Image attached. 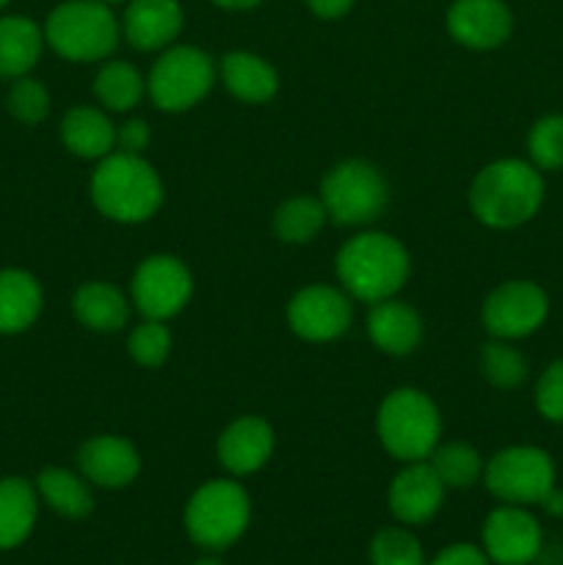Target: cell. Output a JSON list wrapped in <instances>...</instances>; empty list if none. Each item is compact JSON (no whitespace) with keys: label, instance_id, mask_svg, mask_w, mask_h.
<instances>
[{"label":"cell","instance_id":"cell-39","mask_svg":"<svg viewBox=\"0 0 563 565\" xmlns=\"http://www.w3.org/2000/svg\"><path fill=\"white\" fill-rule=\"evenodd\" d=\"M541 508H544V511L550 513V516L563 519V491L561 489H552L550 494H546L544 500H541Z\"/></svg>","mask_w":563,"mask_h":565},{"label":"cell","instance_id":"cell-40","mask_svg":"<svg viewBox=\"0 0 563 565\" xmlns=\"http://www.w3.org/2000/svg\"><path fill=\"white\" fill-rule=\"evenodd\" d=\"M210 3H215L219 9H226V11H248L254 9V6L263 3V0H210Z\"/></svg>","mask_w":563,"mask_h":565},{"label":"cell","instance_id":"cell-6","mask_svg":"<svg viewBox=\"0 0 563 565\" xmlns=\"http://www.w3.org/2000/svg\"><path fill=\"white\" fill-rule=\"evenodd\" d=\"M375 425L384 450L403 463L425 461L439 445V408L425 392L412 386H403L384 397Z\"/></svg>","mask_w":563,"mask_h":565},{"label":"cell","instance_id":"cell-25","mask_svg":"<svg viewBox=\"0 0 563 565\" xmlns=\"http://www.w3.org/2000/svg\"><path fill=\"white\" fill-rule=\"evenodd\" d=\"M72 312H75L77 323L86 326L88 331H99V334H114V331L125 329L127 318H130L125 292L110 281H86L77 287L72 296Z\"/></svg>","mask_w":563,"mask_h":565},{"label":"cell","instance_id":"cell-34","mask_svg":"<svg viewBox=\"0 0 563 565\" xmlns=\"http://www.w3.org/2000/svg\"><path fill=\"white\" fill-rule=\"evenodd\" d=\"M127 351L141 367H160L171 351V331L166 329L163 320H147L130 331Z\"/></svg>","mask_w":563,"mask_h":565},{"label":"cell","instance_id":"cell-23","mask_svg":"<svg viewBox=\"0 0 563 565\" xmlns=\"http://www.w3.org/2000/svg\"><path fill=\"white\" fill-rule=\"evenodd\" d=\"M39 516L36 483L25 478H0V550H17L31 539Z\"/></svg>","mask_w":563,"mask_h":565},{"label":"cell","instance_id":"cell-36","mask_svg":"<svg viewBox=\"0 0 563 565\" xmlns=\"http://www.w3.org/2000/svg\"><path fill=\"white\" fill-rule=\"evenodd\" d=\"M149 138H152V132H149V127L141 119H130L121 127H116V149L119 152L141 154L147 149Z\"/></svg>","mask_w":563,"mask_h":565},{"label":"cell","instance_id":"cell-29","mask_svg":"<svg viewBox=\"0 0 563 565\" xmlns=\"http://www.w3.org/2000/svg\"><path fill=\"white\" fill-rule=\"evenodd\" d=\"M431 469L439 475L445 489H469L484 475V463L475 447L464 445V441H447V445H436L434 452L428 456Z\"/></svg>","mask_w":563,"mask_h":565},{"label":"cell","instance_id":"cell-27","mask_svg":"<svg viewBox=\"0 0 563 565\" xmlns=\"http://www.w3.org/2000/svg\"><path fill=\"white\" fill-rule=\"evenodd\" d=\"M144 92H147V81L127 61H108L94 77V97L116 114L136 108L144 99Z\"/></svg>","mask_w":563,"mask_h":565},{"label":"cell","instance_id":"cell-32","mask_svg":"<svg viewBox=\"0 0 563 565\" xmlns=\"http://www.w3.org/2000/svg\"><path fill=\"white\" fill-rule=\"evenodd\" d=\"M370 563L373 565H428L423 546L408 530L384 527L370 541Z\"/></svg>","mask_w":563,"mask_h":565},{"label":"cell","instance_id":"cell-15","mask_svg":"<svg viewBox=\"0 0 563 565\" xmlns=\"http://www.w3.org/2000/svg\"><path fill=\"white\" fill-rule=\"evenodd\" d=\"M442 500H445V483L425 461H414L401 469L386 494L392 516L403 524H425L434 519Z\"/></svg>","mask_w":563,"mask_h":565},{"label":"cell","instance_id":"cell-7","mask_svg":"<svg viewBox=\"0 0 563 565\" xmlns=\"http://www.w3.org/2000/svg\"><path fill=\"white\" fill-rule=\"evenodd\" d=\"M386 180L368 160H342L320 182V202L334 224L362 226L386 207Z\"/></svg>","mask_w":563,"mask_h":565},{"label":"cell","instance_id":"cell-21","mask_svg":"<svg viewBox=\"0 0 563 565\" xmlns=\"http://www.w3.org/2000/svg\"><path fill=\"white\" fill-rule=\"evenodd\" d=\"M61 141L75 158L103 160L116 149V125L105 116V110L75 105L61 119Z\"/></svg>","mask_w":563,"mask_h":565},{"label":"cell","instance_id":"cell-11","mask_svg":"<svg viewBox=\"0 0 563 565\" xmlns=\"http://www.w3.org/2000/svg\"><path fill=\"white\" fill-rule=\"evenodd\" d=\"M550 315V298L535 281L513 279L489 292L484 326L495 340H522L539 331Z\"/></svg>","mask_w":563,"mask_h":565},{"label":"cell","instance_id":"cell-19","mask_svg":"<svg viewBox=\"0 0 563 565\" xmlns=\"http://www.w3.org/2000/svg\"><path fill=\"white\" fill-rule=\"evenodd\" d=\"M44 307L42 285L22 268L0 270V334L14 337L31 329Z\"/></svg>","mask_w":563,"mask_h":565},{"label":"cell","instance_id":"cell-24","mask_svg":"<svg viewBox=\"0 0 563 565\" xmlns=\"http://www.w3.org/2000/svg\"><path fill=\"white\" fill-rule=\"evenodd\" d=\"M44 44V31L31 17H0V77L17 81L28 75L42 58Z\"/></svg>","mask_w":563,"mask_h":565},{"label":"cell","instance_id":"cell-35","mask_svg":"<svg viewBox=\"0 0 563 565\" xmlns=\"http://www.w3.org/2000/svg\"><path fill=\"white\" fill-rule=\"evenodd\" d=\"M535 408L550 423L563 425V359L552 362L535 384Z\"/></svg>","mask_w":563,"mask_h":565},{"label":"cell","instance_id":"cell-20","mask_svg":"<svg viewBox=\"0 0 563 565\" xmlns=\"http://www.w3.org/2000/svg\"><path fill=\"white\" fill-rule=\"evenodd\" d=\"M368 334L379 351L390 353V356H406L423 340V320L408 303L386 298L370 309Z\"/></svg>","mask_w":563,"mask_h":565},{"label":"cell","instance_id":"cell-17","mask_svg":"<svg viewBox=\"0 0 563 565\" xmlns=\"http://www.w3.org/2000/svg\"><path fill=\"white\" fill-rule=\"evenodd\" d=\"M182 31L180 0H130L121 17V33L141 53L166 50Z\"/></svg>","mask_w":563,"mask_h":565},{"label":"cell","instance_id":"cell-5","mask_svg":"<svg viewBox=\"0 0 563 565\" xmlns=\"http://www.w3.org/2000/svg\"><path fill=\"white\" fill-rule=\"evenodd\" d=\"M182 522L188 539L202 550H230L252 522V500L235 480H208L191 494Z\"/></svg>","mask_w":563,"mask_h":565},{"label":"cell","instance_id":"cell-30","mask_svg":"<svg viewBox=\"0 0 563 565\" xmlns=\"http://www.w3.org/2000/svg\"><path fill=\"white\" fill-rule=\"evenodd\" d=\"M480 370H484V379L497 390H517L528 379V362L506 340L486 342L480 351Z\"/></svg>","mask_w":563,"mask_h":565},{"label":"cell","instance_id":"cell-14","mask_svg":"<svg viewBox=\"0 0 563 565\" xmlns=\"http://www.w3.org/2000/svg\"><path fill=\"white\" fill-rule=\"evenodd\" d=\"M513 14L506 0H453L447 33L469 50H495L508 42Z\"/></svg>","mask_w":563,"mask_h":565},{"label":"cell","instance_id":"cell-3","mask_svg":"<svg viewBox=\"0 0 563 565\" xmlns=\"http://www.w3.org/2000/svg\"><path fill=\"white\" fill-rule=\"evenodd\" d=\"M412 259L397 237L384 232H362L337 254V276L353 298L379 303L395 298L406 285Z\"/></svg>","mask_w":563,"mask_h":565},{"label":"cell","instance_id":"cell-33","mask_svg":"<svg viewBox=\"0 0 563 565\" xmlns=\"http://www.w3.org/2000/svg\"><path fill=\"white\" fill-rule=\"evenodd\" d=\"M6 108L22 125H39L50 114V92L42 81L31 75H22L11 81L6 94Z\"/></svg>","mask_w":563,"mask_h":565},{"label":"cell","instance_id":"cell-43","mask_svg":"<svg viewBox=\"0 0 563 565\" xmlns=\"http://www.w3.org/2000/svg\"><path fill=\"white\" fill-rule=\"evenodd\" d=\"M6 3H9V0H0V9H3V6H6Z\"/></svg>","mask_w":563,"mask_h":565},{"label":"cell","instance_id":"cell-2","mask_svg":"<svg viewBox=\"0 0 563 565\" xmlns=\"http://www.w3.org/2000/svg\"><path fill=\"white\" fill-rule=\"evenodd\" d=\"M92 202L116 224H141L163 204V182L141 154L110 152L92 174Z\"/></svg>","mask_w":563,"mask_h":565},{"label":"cell","instance_id":"cell-26","mask_svg":"<svg viewBox=\"0 0 563 565\" xmlns=\"http://www.w3.org/2000/svg\"><path fill=\"white\" fill-rule=\"evenodd\" d=\"M36 491L39 500L64 519H86L94 508L86 478L64 467H44L36 478Z\"/></svg>","mask_w":563,"mask_h":565},{"label":"cell","instance_id":"cell-10","mask_svg":"<svg viewBox=\"0 0 563 565\" xmlns=\"http://www.w3.org/2000/svg\"><path fill=\"white\" fill-rule=\"evenodd\" d=\"M132 303L147 320H169L191 301L193 279L185 263L171 254H152L132 274Z\"/></svg>","mask_w":563,"mask_h":565},{"label":"cell","instance_id":"cell-38","mask_svg":"<svg viewBox=\"0 0 563 565\" xmlns=\"http://www.w3.org/2000/svg\"><path fill=\"white\" fill-rule=\"evenodd\" d=\"M304 3L320 20H340V17H346L353 9L357 0H304Z\"/></svg>","mask_w":563,"mask_h":565},{"label":"cell","instance_id":"cell-42","mask_svg":"<svg viewBox=\"0 0 563 565\" xmlns=\"http://www.w3.org/2000/svg\"><path fill=\"white\" fill-rule=\"evenodd\" d=\"M99 3H108L110 6V3H119V0H99Z\"/></svg>","mask_w":563,"mask_h":565},{"label":"cell","instance_id":"cell-37","mask_svg":"<svg viewBox=\"0 0 563 565\" xmlns=\"http://www.w3.org/2000/svg\"><path fill=\"white\" fill-rule=\"evenodd\" d=\"M428 565H491L486 552L475 544H450Z\"/></svg>","mask_w":563,"mask_h":565},{"label":"cell","instance_id":"cell-41","mask_svg":"<svg viewBox=\"0 0 563 565\" xmlns=\"http://www.w3.org/2000/svg\"><path fill=\"white\" fill-rule=\"evenodd\" d=\"M191 565H224L221 561H215V557H202V561L191 563Z\"/></svg>","mask_w":563,"mask_h":565},{"label":"cell","instance_id":"cell-31","mask_svg":"<svg viewBox=\"0 0 563 565\" xmlns=\"http://www.w3.org/2000/svg\"><path fill=\"white\" fill-rule=\"evenodd\" d=\"M530 163L539 171L563 169V116L552 114L535 121L528 132Z\"/></svg>","mask_w":563,"mask_h":565},{"label":"cell","instance_id":"cell-18","mask_svg":"<svg viewBox=\"0 0 563 565\" xmlns=\"http://www.w3.org/2000/svg\"><path fill=\"white\" fill-rule=\"evenodd\" d=\"M270 452H274V430L263 417L235 419L219 439L221 467L235 478L263 469Z\"/></svg>","mask_w":563,"mask_h":565},{"label":"cell","instance_id":"cell-4","mask_svg":"<svg viewBox=\"0 0 563 565\" xmlns=\"http://www.w3.org/2000/svg\"><path fill=\"white\" fill-rule=\"evenodd\" d=\"M44 42L61 58L88 64L103 61L119 44L121 25L108 3L99 0H64L44 20Z\"/></svg>","mask_w":563,"mask_h":565},{"label":"cell","instance_id":"cell-8","mask_svg":"<svg viewBox=\"0 0 563 565\" xmlns=\"http://www.w3.org/2000/svg\"><path fill=\"white\" fill-rule=\"evenodd\" d=\"M484 483L502 505H541L555 489V463L539 447H506L484 467Z\"/></svg>","mask_w":563,"mask_h":565},{"label":"cell","instance_id":"cell-13","mask_svg":"<svg viewBox=\"0 0 563 565\" xmlns=\"http://www.w3.org/2000/svg\"><path fill=\"white\" fill-rule=\"evenodd\" d=\"M287 323L301 340L331 342L346 334L351 326V303L337 287H304L287 303Z\"/></svg>","mask_w":563,"mask_h":565},{"label":"cell","instance_id":"cell-12","mask_svg":"<svg viewBox=\"0 0 563 565\" xmlns=\"http://www.w3.org/2000/svg\"><path fill=\"white\" fill-rule=\"evenodd\" d=\"M484 552L497 565H530L541 555L544 533L522 505H500L484 522Z\"/></svg>","mask_w":563,"mask_h":565},{"label":"cell","instance_id":"cell-28","mask_svg":"<svg viewBox=\"0 0 563 565\" xmlns=\"http://www.w3.org/2000/svg\"><path fill=\"white\" fill-rule=\"evenodd\" d=\"M326 213L320 196H293L282 202L274 213V232L282 243L290 246H301V243L315 241L320 230H323Z\"/></svg>","mask_w":563,"mask_h":565},{"label":"cell","instance_id":"cell-22","mask_svg":"<svg viewBox=\"0 0 563 565\" xmlns=\"http://www.w3.org/2000/svg\"><path fill=\"white\" fill-rule=\"evenodd\" d=\"M221 83L235 99L248 105H263L279 92V75L274 66L259 55L235 50L221 58Z\"/></svg>","mask_w":563,"mask_h":565},{"label":"cell","instance_id":"cell-1","mask_svg":"<svg viewBox=\"0 0 563 565\" xmlns=\"http://www.w3.org/2000/svg\"><path fill=\"white\" fill-rule=\"evenodd\" d=\"M544 202V180L533 163L502 158L484 166L469 185V207L480 224L491 230H513L539 213Z\"/></svg>","mask_w":563,"mask_h":565},{"label":"cell","instance_id":"cell-9","mask_svg":"<svg viewBox=\"0 0 563 565\" xmlns=\"http://www.w3.org/2000/svg\"><path fill=\"white\" fill-rule=\"evenodd\" d=\"M215 81V66L204 50L191 44L169 47L149 72V97L166 114H182L208 97Z\"/></svg>","mask_w":563,"mask_h":565},{"label":"cell","instance_id":"cell-16","mask_svg":"<svg viewBox=\"0 0 563 565\" xmlns=\"http://www.w3.org/2000/svg\"><path fill=\"white\" fill-rule=\"evenodd\" d=\"M77 467L99 489H125L141 472V458L121 436H92L77 450Z\"/></svg>","mask_w":563,"mask_h":565}]
</instances>
